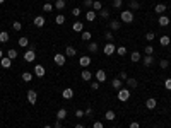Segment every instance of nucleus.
I'll list each match as a JSON object with an SVG mask.
<instances>
[{"label":"nucleus","mask_w":171,"mask_h":128,"mask_svg":"<svg viewBox=\"0 0 171 128\" xmlns=\"http://www.w3.org/2000/svg\"><path fill=\"white\" fill-rule=\"evenodd\" d=\"M120 21L125 22V24L134 22V12H132V10H122V12H120Z\"/></svg>","instance_id":"nucleus-1"},{"label":"nucleus","mask_w":171,"mask_h":128,"mask_svg":"<svg viewBox=\"0 0 171 128\" xmlns=\"http://www.w3.org/2000/svg\"><path fill=\"white\" fill-rule=\"evenodd\" d=\"M130 96H132V92H130L128 89H123V87H122V89L118 91V99H120L122 103L128 101V99H130Z\"/></svg>","instance_id":"nucleus-2"},{"label":"nucleus","mask_w":171,"mask_h":128,"mask_svg":"<svg viewBox=\"0 0 171 128\" xmlns=\"http://www.w3.org/2000/svg\"><path fill=\"white\" fill-rule=\"evenodd\" d=\"M103 53H104L106 56H111L113 53H116V46H115L113 43H106L104 48H103Z\"/></svg>","instance_id":"nucleus-3"},{"label":"nucleus","mask_w":171,"mask_h":128,"mask_svg":"<svg viewBox=\"0 0 171 128\" xmlns=\"http://www.w3.org/2000/svg\"><path fill=\"white\" fill-rule=\"evenodd\" d=\"M24 60H26V62H29V63H33V62L36 60V51H34V48H33V46H31V48L24 53Z\"/></svg>","instance_id":"nucleus-4"},{"label":"nucleus","mask_w":171,"mask_h":128,"mask_svg":"<svg viewBox=\"0 0 171 128\" xmlns=\"http://www.w3.org/2000/svg\"><path fill=\"white\" fill-rule=\"evenodd\" d=\"M65 58H67V56H65L63 53H57V55L53 56V62H55L58 67H63V65H65Z\"/></svg>","instance_id":"nucleus-5"},{"label":"nucleus","mask_w":171,"mask_h":128,"mask_svg":"<svg viewBox=\"0 0 171 128\" xmlns=\"http://www.w3.org/2000/svg\"><path fill=\"white\" fill-rule=\"evenodd\" d=\"M27 101L31 103V106H34L36 101H38V92L33 91V89H29V91H27Z\"/></svg>","instance_id":"nucleus-6"},{"label":"nucleus","mask_w":171,"mask_h":128,"mask_svg":"<svg viewBox=\"0 0 171 128\" xmlns=\"http://www.w3.org/2000/svg\"><path fill=\"white\" fill-rule=\"evenodd\" d=\"M79 65H81L82 68H87V67L91 65V56H87V55L81 56V58H79Z\"/></svg>","instance_id":"nucleus-7"},{"label":"nucleus","mask_w":171,"mask_h":128,"mask_svg":"<svg viewBox=\"0 0 171 128\" xmlns=\"http://www.w3.org/2000/svg\"><path fill=\"white\" fill-rule=\"evenodd\" d=\"M94 77H96V80H98L99 84L106 82V72H104V70H101V68H99V70L96 72V75H94Z\"/></svg>","instance_id":"nucleus-8"},{"label":"nucleus","mask_w":171,"mask_h":128,"mask_svg":"<svg viewBox=\"0 0 171 128\" xmlns=\"http://www.w3.org/2000/svg\"><path fill=\"white\" fill-rule=\"evenodd\" d=\"M45 72H46V70H45L43 65H34V75H36V77H39V79L45 77Z\"/></svg>","instance_id":"nucleus-9"},{"label":"nucleus","mask_w":171,"mask_h":128,"mask_svg":"<svg viewBox=\"0 0 171 128\" xmlns=\"http://www.w3.org/2000/svg\"><path fill=\"white\" fill-rule=\"evenodd\" d=\"M158 22H159V26H163V27H166V26H170L171 24V21H170V17L168 15H159V19H158Z\"/></svg>","instance_id":"nucleus-10"},{"label":"nucleus","mask_w":171,"mask_h":128,"mask_svg":"<svg viewBox=\"0 0 171 128\" xmlns=\"http://www.w3.org/2000/svg\"><path fill=\"white\" fill-rule=\"evenodd\" d=\"M62 97H63V99H72V97H74V91H72V87L63 89V91H62Z\"/></svg>","instance_id":"nucleus-11"},{"label":"nucleus","mask_w":171,"mask_h":128,"mask_svg":"<svg viewBox=\"0 0 171 128\" xmlns=\"http://www.w3.org/2000/svg\"><path fill=\"white\" fill-rule=\"evenodd\" d=\"M45 24H46V21H45L43 15H36V17H34V26H36V27H43Z\"/></svg>","instance_id":"nucleus-12"},{"label":"nucleus","mask_w":171,"mask_h":128,"mask_svg":"<svg viewBox=\"0 0 171 128\" xmlns=\"http://www.w3.org/2000/svg\"><path fill=\"white\" fill-rule=\"evenodd\" d=\"M156 106H158V101H156L154 97H149V99L146 101V108H147V109H156Z\"/></svg>","instance_id":"nucleus-13"},{"label":"nucleus","mask_w":171,"mask_h":128,"mask_svg":"<svg viewBox=\"0 0 171 128\" xmlns=\"http://www.w3.org/2000/svg\"><path fill=\"white\" fill-rule=\"evenodd\" d=\"M164 10H168V7H166L164 3H158V5L154 7V12H156V14H159V15H163V14H164Z\"/></svg>","instance_id":"nucleus-14"},{"label":"nucleus","mask_w":171,"mask_h":128,"mask_svg":"<svg viewBox=\"0 0 171 128\" xmlns=\"http://www.w3.org/2000/svg\"><path fill=\"white\" fill-rule=\"evenodd\" d=\"M72 29H74L75 32H82V31H84V24H82L81 21H75V22L72 24Z\"/></svg>","instance_id":"nucleus-15"},{"label":"nucleus","mask_w":171,"mask_h":128,"mask_svg":"<svg viewBox=\"0 0 171 128\" xmlns=\"http://www.w3.org/2000/svg\"><path fill=\"white\" fill-rule=\"evenodd\" d=\"M142 63H144V67H151V65L154 63V56H152V55H146L144 60H142Z\"/></svg>","instance_id":"nucleus-16"},{"label":"nucleus","mask_w":171,"mask_h":128,"mask_svg":"<svg viewBox=\"0 0 171 128\" xmlns=\"http://www.w3.org/2000/svg\"><path fill=\"white\" fill-rule=\"evenodd\" d=\"M0 65H2L3 68H10V67H12V60H10L9 56H3V58L0 60Z\"/></svg>","instance_id":"nucleus-17"},{"label":"nucleus","mask_w":171,"mask_h":128,"mask_svg":"<svg viewBox=\"0 0 171 128\" xmlns=\"http://www.w3.org/2000/svg\"><path fill=\"white\" fill-rule=\"evenodd\" d=\"M122 84H123L122 79H113V80H111V87H113L115 91H120V89H122Z\"/></svg>","instance_id":"nucleus-18"},{"label":"nucleus","mask_w":171,"mask_h":128,"mask_svg":"<svg viewBox=\"0 0 171 128\" xmlns=\"http://www.w3.org/2000/svg\"><path fill=\"white\" fill-rule=\"evenodd\" d=\"M122 27V22L120 21H111L110 22V31H118Z\"/></svg>","instance_id":"nucleus-19"},{"label":"nucleus","mask_w":171,"mask_h":128,"mask_svg":"<svg viewBox=\"0 0 171 128\" xmlns=\"http://www.w3.org/2000/svg\"><path fill=\"white\" fill-rule=\"evenodd\" d=\"M81 77H82V79H84L86 82H89V80L92 79V74H91V72H89L87 68H84V70H82V74H81Z\"/></svg>","instance_id":"nucleus-20"},{"label":"nucleus","mask_w":171,"mask_h":128,"mask_svg":"<svg viewBox=\"0 0 171 128\" xmlns=\"http://www.w3.org/2000/svg\"><path fill=\"white\" fill-rule=\"evenodd\" d=\"M125 82H127V86H128L130 89H135V87L139 86V82H137V79H132V77H128V79H127Z\"/></svg>","instance_id":"nucleus-21"},{"label":"nucleus","mask_w":171,"mask_h":128,"mask_svg":"<svg viewBox=\"0 0 171 128\" xmlns=\"http://www.w3.org/2000/svg\"><path fill=\"white\" fill-rule=\"evenodd\" d=\"M67 118V109L65 108H60L58 111H57V120H65Z\"/></svg>","instance_id":"nucleus-22"},{"label":"nucleus","mask_w":171,"mask_h":128,"mask_svg":"<svg viewBox=\"0 0 171 128\" xmlns=\"http://www.w3.org/2000/svg\"><path fill=\"white\" fill-rule=\"evenodd\" d=\"M159 43H161V46H170V44H171L170 36H166V34H164V36H161V38H159Z\"/></svg>","instance_id":"nucleus-23"},{"label":"nucleus","mask_w":171,"mask_h":128,"mask_svg":"<svg viewBox=\"0 0 171 128\" xmlns=\"http://www.w3.org/2000/svg\"><path fill=\"white\" fill-rule=\"evenodd\" d=\"M86 19H87L89 22H92V21L96 19V10H87V12H86Z\"/></svg>","instance_id":"nucleus-24"},{"label":"nucleus","mask_w":171,"mask_h":128,"mask_svg":"<svg viewBox=\"0 0 171 128\" xmlns=\"http://www.w3.org/2000/svg\"><path fill=\"white\" fill-rule=\"evenodd\" d=\"M98 50H99V44H98V43H89L87 51H91V53H98Z\"/></svg>","instance_id":"nucleus-25"},{"label":"nucleus","mask_w":171,"mask_h":128,"mask_svg":"<svg viewBox=\"0 0 171 128\" xmlns=\"http://www.w3.org/2000/svg\"><path fill=\"white\" fill-rule=\"evenodd\" d=\"M75 53H77V51H75L74 46H67V48H65V56H75Z\"/></svg>","instance_id":"nucleus-26"},{"label":"nucleus","mask_w":171,"mask_h":128,"mask_svg":"<svg viewBox=\"0 0 171 128\" xmlns=\"http://www.w3.org/2000/svg\"><path fill=\"white\" fill-rule=\"evenodd\" d=\"M130 60H132L134 63L140 62V51H132V55H130Z\"/></svg>","instance_id":"nucleus-27"},{"label":"nucleus","mask_w":171,"mask_h":128,"mask_svg":"<svg viewBox=\"0 0 171 128\" xmlns=\"http://www.w3.org/2000/svg\"><path fill=\"white\" fill-rule=\"evenodd\" d=\"M104 118H106V120H110V121H113V120L116 118V115H115V111H113V109H108V111L104 113Z\"/></svg>","instance_id":"nucleus-28"},{"label":"nucleus","mask_w":171,"mask_h":128,"mask_svg":"<svg viewBox=\"0 0 171 128\" xmlns=\"http://www.w3.org/2000/svg\"><path fill=\"white\" fill-rule=\"evenodd\" d=\"M128 7H130V10H139V9H140V3H139L137 0H130Z\"/></svg>","instance_id":"nucleus-29"},{"label":"nucleus","mask_w":171,"mask_h":128,"mask_svg":"<svg viewBox=\"0 0 171 128\" xmlns=\"http://www.w3.org/2000/svg\"><path fill=\"white\" fill-rule=\"evenodd\" d=\"M91 38H92V34H91L89 31H82V34H81V39H82V41H91Z\"/></svg>","instance_id":"nucleus-30"},{"label":"nucleus","mask_w":171,"mask_h":128,"mask_svg":"<svg viewBox=\"0 0 171 128\" xmlns=\"http://www.w3.org/2000/svg\"><path fill=\"white\" fill-rule=\"evenodd\" d=\"M21 79H22L24 82H31V80H33V74H31V72H24V74L21 75Z\"/></svg>","instance_id":"nucleus-31"},{"label":"nucleus","mask_w":171,"mask_h":128,"mask_svg":"<svg viewBox=\"0 0 171 128\" xmlns=\"http://www.w3.org/2000/svg\"><path fill=\"white\" fill-rule=\"evenodd\" d=\"M9 39H10L9 32H7V31H2V32H0V43H7Z\"/></svg>","instance_id":"nucleus-32"},{"label":"nucleus","mask_w":171,"mask_h":128,"mask_svg":"<svg viewBox=\"0 0 171 128\" xmlns=\"http://www.w3.org/2000/svg\"><path fill=\"white\" fill-rule=\"evenodd\" d=\"M65 3H67V2H65V0H57V2H55V5H53V7H55V9H57V10H62V9H63V7H65Z\"/></svg>","instance_id":"nucleus-33"},{"label":"nucleus","mask_w":171,"mask_h":128,"mask_svg":"<svg viewBox=\"0 0 171 128\" xmlns=\"http://www.w3.org/2000/svg\"><path fill=\"white\" fill-rule=\"evenodd\" d=\"M113 38H115V36H113V31H106V32H104V39H106L108 43H113Z\"/></svg>","instance_id":"nucleus-34"},{"label":"nucleus","mask_w":171,"mask_h":128,"mask_svg":"<svg viewBox=\"0 0 171 128\" xmlns=\"http://www.w3.org/2000/svg\"><path fill=\"white\" fill-rule=\"evenodd\" d=\"M5 56H9L10 60H15V58H17V51H15V50H7V55H5Z\"/></svg>","instance_id":"nucleus-35"},{"label":"nucleus","mask_w":171,"mask_h":128,"mask_svg":"<svg viewBox=\"0 0 171 128\" xmlns=\"http://www.w3.org/2000/svg\"><path fill=\"white\" fill-rule=\"evenodd\" d=\"M12 29H14L15 32H17V31H21V29H22V24H21L19 21H14V22H12Z\"/></svg>","instance_id":"nucleus-36"},{"label":"nucleus","mask_w":171,"mask_h":128,"mask_svg":"<svg viewBox=\"0 0 171 128\" xmlns=\"http://www.w3.org/2000/svg\"><path fill=\"white\" fill-rule=\"evenodd\" d=\"M27 44H29V39H27V38H19V46H21V48H26Z\"/></svg>","instance_id":"nucleus-37"},{"label":"nucleus","mask_w":171,"mask_h":128,"mask_svg":"<svg viewBox=\"0 0 171 128\" xmlns=\"http://www.w3.org/2000/svg\"><path fill=\"white\" fill-rule=\"evenodd\" d=\"M116 55L125 56V55H127V48H125V46H118V48H116Z\"/></svg>","instance_id":"nucleus-38"},{"label":"nucleus","mask_w":171,"mask_h":128,"mask_svg":"<svg viewBox=\"0 0 171 128\" xmlns=\"http://www.w3.org/2000/svg\"><path fill=\"white\" fill-rule=\"evenodd\" d=\"M92 9H94V10H101V9H103V3H101L99 0H94V2H92Z\"/></svg>","instance_id":"nucleus-39"},{"label":"nucleus","mask_w":171,"mask_h":128,"mask_svg":"<svg viewBox=\"0 0 171 128\" xmlns=\"http://www.w3.org/2000/svg\"><path fill=\"white\" fill-rule=\"evenodd\" d=\"M55 22H57L58 26H60V24H63V22H65V15H62V14H58V15L55 17Z\"/></svg>","instance_id":"nucleus-40"},{"label":"nucleus","mask_w":171,"mask_h":128,"mask_svg":"<svg viewBox=\"0 0 171 128\" xmlns=\"http://www.w3.org/2000/svg\"><path fill=\"white\" fill-rule=\"evenodd\" d=\"M144 53H146V55H154V46L147 44V46L144 48Z\"/></svg>","instance_id":"nucleus-41"},{"label":"nucleus","mask_w":171,"mask_h":128,"mask_svg":"<svg viewBox=\"0 0 171 128\" xmlns=\"http://www.w3.org/2000/svg\"><path fill=\"white\" fill-rule=\"evenodd\" d=\"M43 10H45V12H51V10H53V5H51L50 2H45V5H43Z\"/></svg>","instance_id":"nucleus-42"},{"label":"nucleus","mask_w":171,"mask_h":128,"mask_svg":"<svg viewBox=\"0 0 171 128\" xmlns=\"http://www.w3.org/2000/svg\"><path fill=\"white\" fill-rule=\"evenodd\" d=\"M154 38H156V34L152 32V31H149V32H146V39L151 43V41H154Z\"/></svg>","instance_id":"nucleus-43"},{"label":"nucleus","mask_w":171,"mask_h":128,"mask_svg":"<svg viewBox=\"0 0 171 128\" xmlns=\"http://www.w3.org/2000/svg\"><path fill=\"white\" fill-rule=\"evenodd\" d=\"M159 67H161L163 70H166V68L170 67V62H168V60H161V62H159Z\"/></svg>","instance_id":"nucleus-44"},{"label":"nucleus","mask_w":171,"mask_h":128,"mask_svg":"<svg viewBox=\"0 0 171 128\" xmlns=\"http://www.w3.org/2000/svg\"><path fill=\"white\" fill-rule=\"evenodd\" d=\"M99 14H101V17H103V19H108V17H110V10L101 9V10H99Z\"/></svg>","instance_id":"nucleus-45"},{"label":"nucleus","mask_w":171,"mask_h":128,"mask_svg":"<svg viewBox=\"0 0 171 128\" xmlns=\"http://www.w3.org/2000/svg\"><path fill=\"white\" fill-rule=\"evenodd\" d=\"M122 5H123V0H113V7L115 9H120Z\"/></svg>","instance_id":"nucleus-46"},{"label":"nucleus","mask_w":171,"mask_h":128,"mask_svg":"<svg viewBox=\"0 0 171 128\" xmlns=\"http://www.w3.org/2000/svg\"><path fill=\"white\" fill-rule=\"evenodd\" d=\"M72 15H75V17H79V15H81V9H79V7H75V9H72Z\"/></svg>","instance_id":"nucleus-47"},{"label":"nucleus","mask_w":171,"mask_h":128,"mask_svg":"<svg viewBox=\"0 0 171 128\" xmlns=\"http://www.w3.org/2000/svg\"><path fill=\"white\" fill-rule=\"evenodd\" d=\"M91 89H92V91H98V89H99V82H98V80L92 82V84H91Z\"/></svg>","instance_id":"nucleus-48"},{"label":"nucleus","mask_w":171,"mask_h":128,"mask_svg":"<svg viewBox=\"0 0 171 128\" xmlns=\"http://www.w3.org/2000/svg\"><path fill=\"white\" fill-rule=\"evenodd\" d=\"M92 2H94V0H84V7H86V9L92 7Z\"/></svg>","instance_id":"nucleus-49"},{"label":"nucleus","mask_w":171,"mask_h":128,"mask_svg":"<svg viewBox=\"0 0 171 128\" xmlns=\"http://www.w3.org/2000/svg\"><path fill=\"white\" fill-rule=\"evenodd\" d=\"M92 128H104V125H103L101 121H94V123H92Z\"/></svg>","instance_id":"nucleus-50"},{"label":"nucleus","mask_w":171,"mask_h":128,"mask_svg":"<svg viewBox=\"0 0 171 128\" xmlns=\"http://www.w3.org/2000/svg\"><path fill=\"white\" fill-rule=\"evenodd\" d=\"M164 87H166L168 91H171V79H166V80H164Z\"/></svg>","instance_id":"nucleus-51"},{"label":"nucleus","mask_w":171,"mask_h":128,"mask_svg":"<svg viewBox=\"0 0 171 128\" xmlns=\"http://www.w3.org/2000/svg\"><path fill=\"white\" fill-rule=\"evenodd\" d=\"M84 115H86V116H92V108H86Z\"/></svg>","instance_id":"nucleus-52"},{"label":"nucleus","mask_w":171,"mask_h":128,"mask_svg":"<svg viewBox=\"0 0 171 128\" xmlns=\"http://www.w3.org/2000/svg\"><path fill=\"white\" fill-rule=\"evenodd\" d=\"M75 116H77V118H82V116H84V111H82V109H77V111H75Z\"/></svg>","instance_id":"nucleus-53"},{"label":"nucleus","mask_w":171,"mask_h":128,"mask_svg":"<svg viewBox=\"0 0 171 128\" xmlns=\"http://www.w3.org/2000/svg\"><path fill=\"white\" fill-rule=\"evenodd\" d=\"M120 79H122V80H127V79H128L127 72H122V74H120Z\"/></svg>","instance_id":"nucleus-54"},{"label":"nucleus","mask_w":171,"mask_h":128,"mask_svg":"<svg viewBox=\"0 0 171 128\" xmlns=\"http://www.w3.org/2000/svg\"><path fill=\"white\" fill-rule=\"evenodd\" d=\"M130 128H140V123H137V121H132V123H130Z\"/></svg>","instance_id":"nucleus-55"},{"label":"nucleus","mask_w":171,"mask_h":128,"mask_svg":"<svg viewBox=\"0 0 171 128\" xmlns=\"http://www.w3.org/2000/svg\"><path fill=\"white\" fill-rule=\"evenodd\" d=\"M53 128H63V127H62V123H60V120H57V123L53 125Z\"/></svg>","instance_id":"nucleus-56"},{"label":"nucleus","mask_w":171,"mask_h":128,"mask_svg":"<svg viewBox=\"0 0 171 128\" xmlns=\"http://www.w3.org/2000/svg\"><path fill=\"white\" fill-rule=\"evenodd\" d=\"M74 128H84V125H82V123H77V125H75Z\"/></svg>","instance_id":"nucleus-57"},{"label":"nucleus","mask_w":171,"mask_h":128,"mask_svg":"<svg viewBox=\"0 0 171 128\" xmlns=\"http://www.w3.org/2000/svg\"><path fill=\"white\" fill-rule=\"evenodd\" d=\"M3 56H5V55H3V51H2V50H0V60H2V58H3Z\"/></svg>","instance_id":"nucleus-58"},{"label":"nucleus","mask_w":171,"mask_h":128,"mask_svg":"<svg viewBox=\"0 0 171 128\" xmlns=\"http://www.w3.org/2000/svg\"><path fill=\"white\" fill-rule=\"evenodd\" d=\"M43 128H53V127H50V125H45V127H43Z\"/></svg>","instance_id":"nucleus-59"},{"label":"nucleus","mask_w":171,"mask_h":128,"mask_svg":"<svg viewBox=\"0 0 171 128\" xmlns=\"http://www.w3.org/2000/svg\"><path fill=\"white\" fill-rule=\"evenodd\" d=\"M3 2H5V0H0V3H3Z\"/></svg>","instance_id":"nucleus-60"},{"label":"nucleus","mask_w":171,"mask_h":128,"mask_svg":"<svg viewBox=\"0 0 171 128\" xmlns=\"http://www.w3.org/2000/svg\"><path fill=\"white\" fill-rule=\"evenodd\" d=\"M45 2H50V0H45Z\"/></svg>","instance_id":"nucleus-61"},{"label":"nucleus","mask_w":171,"mask_h":128,"mask_svg":"<svg viewBox=\"0 0 171 128\" xmlns=\"http://www.w3.org/2000/svg\"><path fill=\"white\" fill-rule=\"evenodd\" d=\"M154 128H158V127H154Z\"/></svg>","instance_id":"nucleus-62"}]
</instances>
